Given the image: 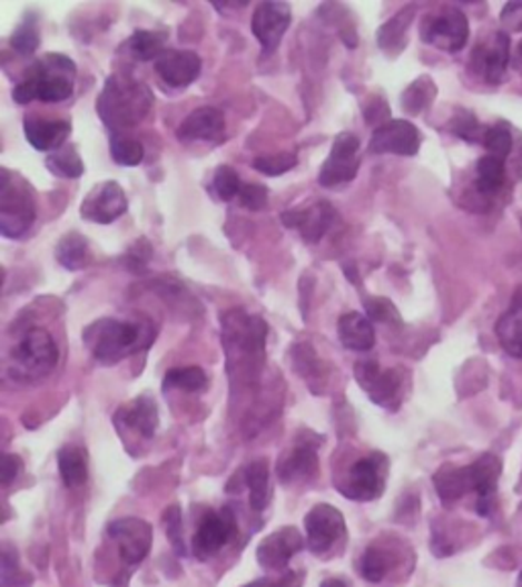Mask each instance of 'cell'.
<instances>
[{"mask_svg": "<svg viewBox=\"0 0 522 587\" xmlns=\"http://www.w3.org/2000/svg\"><path fill=\"white\" fill-rule=\"evenodd\" d=\"M82 339L95 360L112 365L149 348L156 339V329L147 323L100 319L86 329Z\"/></svg>", "mask_w": 522, "mask_h": 587, "instance_id": "obj_1", "label": "cell"}, {"mask_svg": "<svg viewBox=\"0 0 522 587\" xmlns=\"http://www.w3.org/2000/svg\"><path fill=\"white\" fill-rule=\"evenodd\" d=\"M151 105L154 95L146 85L134 80L131 76L115 74L98 97L97 110L107 127L121 133L146 119Z\"/></svg>", "mask_w": 522, "mask_h": 587, "instance_id": "obj_2", "label": "cell"}, {"mask_svg": "<svg viewBox=\"0 0 522 587\" xmlns=\"http://www.w3.org/2000/svg\"><path fill=\"white\" fill-rule=\"evenodd\" d=\"M76 85V63L61 53H46L24 72L23 80L14 86L12 98L19 105L33 100L61 102L72 97Z\"/></svg>", "mask_w": 522, "mask_h": 587, "instance_id": "obj_3", "label": "cell"}, {"mask_svg": "<svg viewBox=\"0 0 522 587\" xmlns=\"http://www.w3.org/2000/svg\"><path fill=\"white\" fill-rule=\"evenodd\" d=\"M267 324L262 316L232 311L223 314V341L227 351V370L237 372L247 360L249 368L259 363L266 348Z\"/></svg>", "mask_w": 522, "mask_h": 587, "instance_id": "obj_4", "label": "cell"}, {"mask_svg": "<svg viewBox=\"0 0 522 587\" xmlns=\"http://www.w3.org/2000/svg\"><path fill=\"white\" fill-rule=\"evenodd\" d=\"M58 360H60V351L53 336L43 329H31L17 343V348L12 349V378L27 384L39 382L56 370Z\"/></svg>", "mask_w": 522, "mask_h": 587, "instance_id": "obj_5", "label": "cell"}, {"mask_svg": "<svg viewBox=\"0 0 522 587\" xmlns=\"http://www.w3.org/2000/svg\"><path fill=\"white\" fill-rule=\"evenodd\" d=\"M36 194L27 180L2 169L0 180V231L9 239L23 237L36 223Z\"/></svg>", "mask_w": 522, "mask_h": 587, "instance_id": "obj_6", "label": "cell"}, {"mask_svg": "<svg viewBox=\"0 0 522 587\" xmlns=\"http://www.w3.org/2000/svg\"><path fill=\"white\" fill-rule=\"evenodd\" d=\"M355 380L377 407L386 410H398L401 407L406 385V375L402 370H382L376 361H360L355 365Z\"/></svg>", "mask_w": 522, "mask_h": 587, "instance_id": "obj_7", "label": "cell"}, {"mask_svg": "<svg viewBox=\"0 0 522 587\" xmlns=\"http://www.w3.org/2000/svg\"><path fill=\"white\" fill-rule=\"evenodd\" d=\"M388 478V457L384 453L360 459L347 471V478L341 486V493L355 502H372L382 496Z\"/></svg>", "mask_w": 522, "mask_h": 587, "instance_id": "obj_8", "label": "cell"}, {"mask_svg": "<svg viewBox=\"0 0 522 587\" xmlns=\"http://www.w3.org/2000/svg\"><path fill=\"white\" fill-rule=\"evenodd\" d=\"M423 41L441 51L455 53L465 48L470 39L467 17L460 9H443L423 23Z\"/></svg>", "mask_w": 522, "mask_h": 587, "instance_id": "obj_9", "label": "cell"}, {"mask_svg": "<svg viewBox=\"0 0 522 587\" xmlns=\"http://www.w3.org/2000/svg\"><path fill=\"white\" fill-rule=\"evenodd\" d=\"M360 139L352 133H341L331 147L321 174L318 184L325 188H335L341 184L352 182L360 172Z\"/></svg>", "mask_w": 522, "mask_h": 587, "instance_id": "obj_10", "label": "cell"}, {"mask_svg": "<svg viewBox=\"0 0 522 587\" xmlns=\"http://www.w3.org/2000/svg\"><path fill=\"white\" fill-rule=\"evenodd\" d=\"M237 518L233 510L225 508L220 512H208L196 530L193 539V551L198 559L207 561L210 557L219 555L235 537H237Z\"/></svg>", "mask_w": 522, "mask_h": 587, "instance_id": "obj_11", "label": "cell"}, {"mask_svg": "<svg viewBox=\"0 0 522 587\" xmlns=\"http://www.w3.org/2000/svg\"><path fill=\"white\" fill-rule=\"evenodd\" d=\"M304 527H306V545L311 552L323 555L331 551L335 542L345 535V518L335 506L316 503L304 518Z\"/></svg>", "mask_w": 522, "mask_h": 587, "instance_id": "obj_12", "label": "cell"}, {"mask_svg": "<svg viewBox=\"0 0 522 587\" xmlns=\"http://www.w3.org/2000/svg\"><path fill=\"white\" fill-rule=\"evenodd\" d=\"M109 537L115 540L122 564L135 567L146 559L151 549L154 530L141 518H121L110 522Z\"/></svg>", "mask_w": 522, "mask_h": 587, "instance_id": "obj_13", "label": "cell"}, {"mask_svg": "<svg viewBox=\"0 0 522 587\" xmlns=\"http://www.w3.org/2000/svg\"><path fill=\"white\" fill-rule=\"evenodd\" d=\"M292 23L290 4L286 2H262L256 9L252 31L264 49V58L276 53L282 39Z\"/></svg>", "mask_w": 522, "mask_h": 587, "instance_id": "obj_14", "label": "cell"}, {"mask_svg": "<svg viewBox=\"0 0 522 587\" xmlns=\"http://www.w3.org/2000/svg\"><path fill=\"white\" fill-rule=\"evenodd\" d=\"M511 61V39L506 33H492L482 39L474 49L472 68L474 72L486 80L487 85H499L506 74Z\"/></svg>", "mask_w": 522, "mask_h": 587, "instance_id": "obj_15", "label": "cell"}, {"mask_svg": "<svg viewBox=\"0 0 522 587\" xmlns=\"http://www.w3.org/2000/svg\"><path fill=\"white\" fill-rule=\"evenodd\" d=\"M125 213H127V196L117 182L97 184L90 193L86 194L85 203L80 204V216L98 225H110Z\"/></svg>", "mask_w": 522, "mask_h": 587, "instance_id": "obj_16", "label": "cell"}, {"mask_svg": "<svg viewBox=\"0 0 522 587\" xmlns=\"http://www.w3.org/2000/svg\"><path fill=\"white\" fill-rule=\"evenodd\" d=\"M421 149V133L408 120H388L380 125L372 139V154H394V156H416Z\"/></svg>", "mask_w": 522, "mask_h": 587, "instance_id": "obj_17", "label": "cell"}, {"mask_svg": "<svg viewBox=\"0 0 522 587\" xmlns=\"http://www.w3.org/2000/svg\"><path fill=\"white\" fill-rule=\"evenodd\" d=\"M304 549L301 532L294 527H284L267 535L266 539L257 547V564L266 571H284L294 555Z\"/></svg>", "mask_w": 522, "mask_h": 587, "instance_id": "obj_18", "label": "cell"}, {"mask_svg": "<svg viewBox=\"0 0 522 587\" xmlns=\"http://www.w3.org/2000/svg\"><path fill=\"white\" fill-rule=\"evenodd\" d=\"M286 227L296 228L306 243H318L327 235L328 228L335 221V208L328 203H315L306 208L286 211L282 215Z\"/></svg>", "mask_w": 522, "mask_h": 587, "instance_id": "obj_19", "label": "cell"}, {"mask_svg": "<svg viewBox=\"0 0 522 587\" xmlns=\"http://www.w3.org/2000/svg\"><path fill=\"white\" fill-rule=\"evenodd\" d=\"M203 70V60L195 51H180V49H168L158 61L156 72L159 78L170 88H188L198 80Z\"/></svg>", "mask_w": 522, "mask_h": 587, "instance_id": "obj_20", "label": "cell"}, {"mask_svg": "<svg viewBox=\"0 0 522 587\" xmlns=\"http://www.w3.org/2000/svg\"><path fill=\"white\" fill-rule=\"evenodd\" d=\"M227 135L225 117L219 108L200 107L193 110L178 127V137L183 141H210L220 144Z\"/></svg>", "mask_w": 522, "mask_h": 587, "instance_id": "obj_21", "label": "cell"}, {"mask_svg": "<svg viewBox=\"0 0 522 587\" xmlns=\"http://www.w3.org/2000/svg\"><path fill=\"white\" fill-rule=\"evenodd\" d=\"M119 427L139 434L141 439H151L158 431V404L154 395L144 394L135 398L129 407L121 408L117 414Z\"/></svg>", "mask_w": 522, "mask_h": 587, "instance_id": "obj_22", "label": "cell"}, {"mask_svg": "<svg viewBox=\"0 0 522 587\" xmlns=\"http://www.w3.org/2000/svg\"><path fill=\"white\" fill-rule=\"evenodd\" d=\"M70 131H72L70 120H46L39 117L24 119V137L37 151H51V154L58 151L66 145Z\"/></svg>", "mask_w": 522, "mask_h": 587, "instance_id": "obj_23", "label": "cell"}, {"mask_svg": "<svg viewBox=\"0 0 522 587\" xmlns=\"http://www.w3.org/2000/svg\"><path fill=\"white\" fill-rule=\"evenodd\" d=\"M433 481H435L439 498L445 503L460 500L467 491H477V471H475L474 463L467 468L445 466L439 469Z\"/></svg>", "mask_w": 522, "mask_h": 587, "instance_id": "obj_24", "label": "cell"}, {"mask_svg": "<svg viewBox=\"0 0 522 587\" xmlns=\"http://www.w3.org/2000/svg\"><path fill=\"white\" fill-rule=\"evenodd\" d=\"M318 471L316 447L311 443H298L288 456L282 457L278 463V476L282 483H298L311 480Z\"/></svg>", "mask_w": 522, "mask_h": 587, "instance_id": "obj_25", "label": "cell"}, {"mask_svg": "<svg viewBox=\"0 0 522 587\" xmlns=\"http://www.w3.org/2000/svg\"><path fill=\"white\" fill-rule=\"evenodd\" d=\"M496 335L500 345L511 358L522 360V288L514 292L509 309L500 316Z\"/></svg>", "mask_w": 522, "mask_h": 587, "instance_id": "obj_26", "label": "cell"}, {"mask_svg": "<svg viewBox=\"0 0 522 587\" xmlns=\"http://www.w3.org/2000/svg\"><path fill=\"white\" fill-rule=\"evenodd\" d=\"M337 333L343 348L352 351H370L376 345V331L372 321L360 312H347L339 319Z\"/></svg>", "mask_w": 522, "mask_h": 587, "instance_id": "obj_27", "label": "cell"}, {"mask_svg": "<svg viewBox=\"0 0 522 587\" xmlns=\"http://www.w3.org/2000/svg\"><path fill=\"white\" fill-rule=\"evenodd\" d=\"M477 468V512L482 516H487L494 508V496H496V488H499L500 471H502V463L496 456L477 457L474 461Z\"/></svg>", "mask_w": 522, "mask_h": 587, "instance_id": "obj_28", "label": "cell"}, {"mask_svg": "<svg viewBox=\"0 0 522 587\" xmlns=\"http://www.w3.org/2000/svg\"><path fill=\"white\" fill-rule=\"evenodd\" d=\"M58 468H60L61 481L66 488L76 490L85 486L88 480V457L85 447L80 444H66L58 453Z\"/></svg>", "mask_w": 522, "mask_h": 587, "instance_id": "obj_29", "label": "cell"}, {"mask_svg": "<svg viewBox=\"0 0 522 587\" xmlns=\"http://www.w3.org/2000/svg\"><path fill=\"white\" fill-rule=\"evenodd\" d=\"M414 7L402 9L388 23L382 25L377 31V46L386 53H398L406 46V31L413 23Z\"/></svg>", "mask_w": 522, "mask_h": 587, "instance_id": "obj_30", "label": "cell"}, {"mask_svg": "<svg viewBox=\"0 0 522 587\" xmlns=\"http://www.w3.org/2000/svg\"><path fill=\"white\" fill-rule=\"evenodd\" d=\"M166 41H168V36L164 31H135L134 36L127 39L125 43V49L127 53L139 61H158L168 49L166 48Z\"/></svg>", "mask_w": 522, "mask_h": 587, "instance_id": "obj_31", "label": "cell"}, {"mask_svg": "<svg viewBox=\"0 0 522 587\" xmlns=\"http://www.w3.org/2000/svg\"><path fill=\"white\" fill-rule=\"evenodd\" d=\"M245 486L249 490V503L254 510H264L269 502V471L267 461H254L245 469Z\"/></svg>", "mask_w": 522, "mask_h": 587, "instance_id": "obj_32", "label": "cell"}, {"mask_svg": "<svg viewBox=\"0 0 522 587\" xmlns=\"http://www.w3.org/2000/svg\"><path fill=\"white\" fill-rule=\"evenodd\" d=\"M506 178V169H504V159L500 157L487 156L482 157L475 166V186L482 194H494L500 186L504 184Z\"/></svg>", "mask_w": 522, "mask_h": 587, "instance_id": "obj_33", "label": "cell"}, {"mask_svg": "<svg viewBox=\"0 0 522 587\" xmlns=\"http://www.w3.org/2000/svg\"><path fill=\"white\" fill-rule=\"evenodd\" d=\"M56 257H58L61 267H66V270L85 267L86 262H88V241L78 233H70V235L61 237L58 250H56Z\"/></svg>", "mask_w": 522, "mask_h": 587, "instance_id": "obj_34", "label": "cell"}, {"mask_svg": "<svg viewBox=\"0 0 522 587\" xmlns=\"http://www.w3.org/2000/svg\"><path fill=\"white\" fill-rule=\"evenodd\" d=\"M48 169L60 178H80L85 174V164L73 145H63L48 157Z\"/></svg>", "mask_w": 522, "mask_h": 587, "instance_id": "obj_35", "label": "cell"}, {"mask_svg": "<svg viewBox=\"0 0 522 587\" xmlns=\"http://www.w3.org/2000/svg\"><path fill=\"white\" fill-rule=\"evenodd\" d=\"M164 388H174V390H183V392H190V394L205 392L208 388L207 373L196 365L176 368V370L166 373Z\"/></svg>", "mask_w": 522, "mask_h": 587, "instance_id": "obj_36", "label": "cell"}, {"mask_svg": "<svg viewBox=\"0 0 522 587\" xmlns=\"http://www.w3.org/2000/svg\"><path fill=\"white\" fill-rule=\"evenodd\" d=\"M390 567H392L390 551L382 545H372L362 557V576L372 584H380L384 577L388 576Z\"/></svg>", "mask_w": 522, "mask_h": 587, "instance_id": "obj_37", "label": "cell"}, {"mask_svg": "<svg viewBox=\"0 0 522 587\" xmlns=\"http://www.w3.org/2000/svg\"><path fill=\"white\" fill-rule=\"evenodd\" d=\"M437 95V88L433 85L431 78H418L411 88H406L404 97H402V108L411 115H418L421 110H425Z\"/></svg>", "mask_w": 522, "mask_h": 587, "instance_id": "obj_38", "label": "cell"}, {"mask_svg": "<svg viewBox=\"0 0 522 587\" xmlns=\"http://www.w3.org/2000/svg\"><path fill=\"white\" fill-rule=\"evenodd\" d=\"M144 145L129 137L122 135H112L110 139V157L119 164V166H127V168H135L144 162Z\"/></svg>", "mask_w": 522, "mask_h": 587, "instance_id": "obj_39", "label": "cell"}, {"mask_svg": "<svg viewBox=\"0 0 522 587\" xmlns=\"http://www.w3.org/2000/svg\"><path fill=\"white\" fill-rule=\"evenodd\" d=\"M242 180H239V174L229 166H220L213 176V186L210 190L215 193V196L223 200V203H232L235 196H239L242 193Z\"/></svg>", "mask_w": 522, "mask_h": 587, "instance_id": "obj_40", "label": "cell"}, {"mask_svg": "<svg viewBox=\"0 0 522 587\" xmlns=\"http://www.w3.org/2000/svg\"><path fill=\"white\" fill-rule=\"evenodd\" d=\"M11 46L21 56H31L39 48V27L36 19H27L12 33Z\"/></svg>", "mask_w": 522, "mask_h": 587, "instance_id": "obj_41", "label": "cell"}, {"mask_svg": "<svg viewBox=\"0 0 522 587\" xmlns=\"http://www.w3.org/2000/svg\"><path fill=\"white\" fill-rule=\"evenodd\" d=\"M484 145H486L487 154L490 156L506 159L512 151V133L504 123L490 127L484 137Z\"/></svg>", "mask_w": 522, "mask_h": 587, "instance_id": "obj_42", "label": "cell"}, {"mask_svg": "<svg viewBox=\"0 0 522 587\" xmlns=\"http://www.w3.org/2000/svg\"><path fill=\"white\" fill-rule=\"evenodd\" d=\"M365 311L367 316L376 323H396L402 324L401 314L396 306L386 299H365Z\"/></svg>", "mask_w": 522, "mask_h": 587, "instance_id": "obj_43", "label": "cell"}, {"mask_svg": "<svg viewBox=\"0 0 522 587\" xmlns=\"http://www.w3.org/2000/svg\"><path fill=\"white\" fill-rule=\"evenodd\" d=\"M296 166V156L294 154H278V156L257 157L254 162V168L266 176H279L286 174L288 169Z\"/></svg>", "mask_w": 522, "mask_h": 587, "instance_id": "obj_44", "label": "cell"}, {"mask_svg": "<svg viewBox=\"0 0 522 587\" xmlns=\"http://www.w3.org/2000/svg\"><path fill=\"white\" fill-rule=\"evenodd\" d=\"M451 131L460 135L465 141H472V144L474 141H484V137H486V131H482L480 123L470 112H463L460 117H455L453 123H451Z\"/></svg>", "mask_w": 522, "mask_h": 587, "instance_id": "obj_45", "label": "cell"}, {"mask_svg": "<svg viewBox=\"0 0 522 587\" xmlns=\"http://www.w3.org/2000/svg\"><path fill=\"white\" fill-rule=\"evenodd\" d=\"M239 203L249 211H262L267 206V188L259 184H245L239 193Z\"/></svg>", "mask_w": 522, "mask_h": 587, "instance_id": "obj_46", "label": "cell"}, {"mask_svg": "<svg viewBox=\"0 0 522 587\" xmlns=\"http://www.w3.org/2000/svg\"><path fill=\"white\" fill-rule=\"evenodd\" d=\"M166 527H168V537H170L171 545L176 547V551L184 552L183 547V528H180V510L176 506H171L166 515Z\"/></svg>", "mask_w": 522, "mask_h": 587, "instance_id": "obj_47", "label": "cell"}, {"mask_svg": "<svg viewBox=\"0 0 522 587\" xmlns=\"http://www.w3.org/2000/svg\"><path fill=\"white\" fill-rule=\"evenodd\" d=\"M502 25L504 29L509 31H522V0L521 2H509L504 9H502Z\"/></svg>", "mask_w": 522, "mask_h": 587, "instance_id": "obj_48", "label": "cell"}, {"mask_svg": "<svg viewBox=\"0 0 522 587\" xmlns=\"http://www.w3.org/2000/svg\"><path fill=\"white\" fill-rule=\"evenodd\" d=\"M21 468H23V463H21V459L17 456H4L2 457V483L4 486H9L17 476H19V471H21Z\"/></svg>", "mask_w": 522, "mask_h": 587, "instance_id": "obj_49", "label": "cell"}, {"mask_svg": "<svg viewBox=\"0 0 522 587\" xmlns=\"http://www.w3.org/2000/svg\"><path fill=\"white\" fill-rule=\"evenodd\" d=\"M298 586V579L294 577V574H286V576L279 577V579H269V577H264V579H256L252 584H247L244 587H296Z\"/></svg>", "mask_w": 522, "mask_h": 587, "instance_id": "obj_50", "label": "cell"}, {"mask_svg": "<svg viewBox=\"0 0 522 587\" xmlns=\"http://www.w3.org/2000/svg\"><path fill=\"white\" fill-rule=\"evenodd\" d=\"M321 587H347V584L341 581V579H327Z\"/></svg>", "mask_w": 522, "mask_h": 587, "instance_id": "obj_51", "label": "cell"}, {"mask_svg": "<svg viewBox=\"0 0 522 587\" xmlns=\"http://www.w3.org/2000/svg\"><path fill=\"white\" fill-rule=\"evenodd\" d=\"M516 68L522 72V41L519 43V48H516Z\"/></svg>", "mask_w": 522, "mask_h": 587, "instance_id": "obj_52", "label": "cell"}, {"mask_svg": "<svg viewBox=\"0 0 522 587\" xmlns=\"http://www.w3.org/2000/svg\"><path fill=\"white\" fill-rule=\"evenodd\" d=\"M127 579H129V574H125L121 579V584H117L115 587H127Z\"/></svg>", "mask_w": 522, "mask_h": 587, "instance_id": "obj_53", "label": "cell"}, {"mask_svg": "<svg viewBox=\"0 0 522 587\" xmlns=\"http://www.w3.org/2000/svg\"><path fill=\"white\" fill-rule=\"evenodd\" d=\"M519 587H522V571H521V581H519Z\"/></svg>", "mask_w": 522, "mask_h": 587, "instance_id": "obj_54", "label": "cell"}]
</instances>
